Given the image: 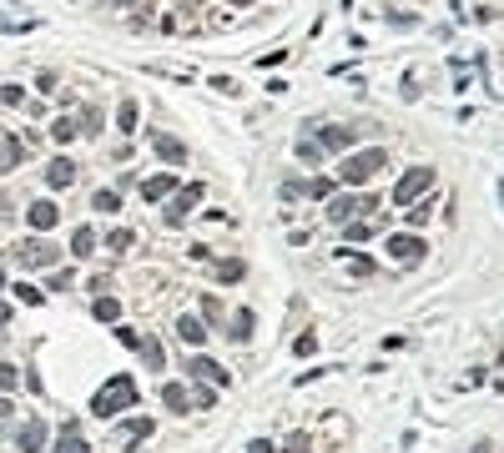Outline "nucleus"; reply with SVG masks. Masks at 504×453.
I'll return each mask as SVG.
<instances>
[{
	"instance_id": "obj_1",
	"label": "nucleus",
	"mask_w": 504,
	"mask_h": 453,
	"mask_svg": "<svg viewBox=\"0 0 504 453\" xmlns=\"http://www.w3.org/2000/svg\"><path fill=\"white\" fill-rule=\"evenodd\" d=\"M141 398H136V378L132 373H116L107 388H96V398H91V413L96 418H116L121 408H136Z\"/></svg>"
},
{
	"instance_id": "obj_2",
	"label": "nucleus",
	"mask_w": 504,
	"mask_h": 453,
	"mask_svg": "<svg viewBox=\"0 0 504 453\" xmlns=\"http://www.w3.org/2000/svg\"><path fill=\"white\" fill-rule=\"evenodd\" d=\"M384 161H388V151H384V146L353 151V157H343V166H338V182L359 186V182H368V177H373V171H384Z\"/></svg>"
},
{
	"instance_id": "obj_3",
	"label": "nucleus",
	"mask_w": 504,
	"mask_h": 453,
	"mask_svg": "<svg viewBox=\"0 0 504 453\" xmlns=\"http://www.w3.org/2000/svg\"><path fill=\"white\" fill-rule=\"evenodd\" d=\"M434 186V171L429 166H409L404 177H398V186H393V202L398 207H418V197Z\"/></svg>"
},
{
	"instance_id": "obj_4",
	"label": "nucleus",
	"mask_w": 504,
	"mask_h": 453,
	"mask_svg": "<svg viewBox=\"0 0 504 453\" xmlns=\"http://www.w3.org/2000/svg\"><path fill=\"white\" fill-rule=\"evenodd\" d=\"M56 257H61V247L51 242V237H31V242L15 247V262L20 267H46V262H56Z\"/></svg>"
},
{
	"instance_id": "obj_5",
	"label": "nucleus",
	"mask_w": 504,
	"mask_h": 453,
	"mask_svg": "<svg viewBox=\"0 0 504 453\" xmlns=\"http://www.w3.org/2000/svg\"><path fill=\"white\" fill-rule=\"evenodd\" d=\"M384 247H388L393 262H418V257H424V237H414V232H393Z\"/></svg>"
},
{
	"instance_id": "obj_6",
	"label": "nucleus",
	"mask_w": 504,
	"mask_h": 453,
	"mask_svg": "<svg viewBox=\"0 0 504 453\" xmlns=\"http://www.w3.org/2000/svg\"><path fill=\"white\" fill-rule=\"evenodd\" d=\"M187 373L202 378L207 388H217V393H222L227 383H233V378H227V368H222V363H212V358H187Z\"/></svg>"
},
{
	"instance_id": "obj_7",
	"label": "nucleus",
	"mask_w": 504,
	"mask_h": 453,
	"mask_svg": "<svg viewBox=\"0 0 504 453\" xmlns=\"http://www.w3.org/2000/svg\"><path fill=\"white\" fill-rule=\"evenodd\" d=\"M26 222H31V232H51V227L61 222V207H56L51 197H40V202L26 207Z\"/></svg>"
},
{
	"instance_id": "obj_8",
	"label": "nucleus",
	"mask_w": 504,
	"mask_h": 453,
	"mask_svg": "<svg viewBox=\"0 0 504 453\" xmlns=\"http://www.w3.org/2000/svg\"><path fill=\"white\" fill-rule=\"evenodd\" d=\"M202 197H207L202 186H177V202L166 207V227H182V217H187V212H192Z\"/></svg>"
},
{
	"instance_id": "obj_9",
	"label": "nucleus",
	"mask_w": 504,
	"mask_h": 453,
	"mask_svg": "<svg viewBox=\"0 0 504 453\" xmlns=\"http://www.w3.org/2000/svg\"><path fill=\"white\" fill-rule=\"evenodd\" d=\"M15 448L20 453H40V448H46V423L26 418V423H20V434H15Z\"/></svg>"
},
{
	"instance_id": "obj_10",
	"label": "nucleus",
	"mask_w": 504,
	"mask_h": 453,
	"mask_svg": "<svg viewBox=\"0 0 504 453\" xmlns=\"http://www.w3.org/2000/svg\"><path fill=\"white\" fill-rule=\"evenodd\" d=\"M353 141H359V126H323V132H318L323 151H348Z\"/></svg>"
},
{
	"instance_id": "obj_11",
	"label": "nucleus",
	"mask_w": 504,
	"mask_h": 453,
	"mask_svg": "<svg viewBox=\"0 0 504 453\" xmlns=\"http://www.w3.org/2000/svg\"><path fill=\"white\" fill-rule=\"evenodd\" d=\"M152 151H157L166 166H182V161H187V146H182L177 136H166V132H152Z\"/></svg>"
},
{
	"instance_id": "obj_12",
	"label": "nucleus",
	"mask_w": 504,
	"mask_h": 453,
	"mask_svg": "<svg viewBox=\"0 0 504 453\" xmlns=\"http://www.w3.org/2000/svg\"><path fill=\"white\" fill-rule=\"evenodd\" d=\"M26 161V146H20V136H6L0 132V171H10V166H20Z\"/></svg>"
},
{
	"instance_id": "obj_13",
	"label": "nucleus",
	"mask_w": 504,
	"mask_h": 453,
	"mask_svg": "<svg viewBox=\"0 0 504 453\" xmlns=\"http://www.w3.org/2000/svg\"><path fill=\"white\" fill-rule=\"evenodd\" d=\"M353 212H363V197H333V202H328V222H338V227H343Z\"/></svg>"
},
{
	"instance_id": "obj_14",
	"label": "nucleus",
	"mask_w": 504,
	"mask_h": 453,
	"mask_svg": "<svg viewBox=\"0 0 504 453\" xmlns=\"http://www.w3.org/2000/svg\"><path fill=\"white\" fill-rule=\"evenodd\" d=\"M162 403H166V413H187V408H192V393H187L182 383H166L162 388Z\"/></svg>"
},
{
	"instance_id": "obj_15",
	"label": "nucleus",
	"mask_w": 504,
	"mask_h": 453,
	"mask_svg": "<svg viewBox=\"0 0 504 453\" xmlns=\"http://www.w3.org/2000/svg\"><path fill=\"white\" fill-rule=\"evenodd\" d=\"M152 434H157V423H152V418H146V413H141V418H126V423L116 428V438H141V443H146V438H152Z\"/></svg>"
},
{
	"instance_id": "obj_16",
	"label": "nucleus",
	"mask_w": 504,
	"mask_h": 453,
	"mask_svg": "<svg viewBox=\"0 0 504 453\" xmlns=\"http://www.w3.org/2000/svg\"><path fill=\"white\" fill-rule=\"evenodd\" d=\"M136 353H141V363H146L152 373H162V368H166V358H162V342H157V337H141V342H136Z\"/></svg>"
},
{
	"instance_id": "obj_17",
	"label": "nucleus",
	"mask_w": 504,
	"mask_h": 453,
	"mask_svg": "<svg viewBox=\"0 0 504 453\" xmlns=\"http://www.w3.org/2000/svg\"><path fill=\"white\" fill-rule=\"evenodd\" d=\"M166 191H177V177H166V171H162V177H146V182H141V197H146V202L166 197Z\"/></svg>"
},
{
	"instance_id": "obj_18",
	"label": "nucleus",
	"mask_w": 504,
	"mask_h": 453,
	"mask_svg": "<svg viewBox=\"0 0 504 453\" xmlns=\"http://www.w3.org/2000/svg\"><path fill=\"white\" fill-rule=\"evenodd\" d=\"M46 182H51V186H71V182H76V161L56 157V161H51V171H46Z\"/></svg>"
},
{
	"instance_id": "obj_19",
	"label": "nucleus",
	"mask_w": 504,
	"mask_h": 453,
	"mask_svg": "<svg viewBox=\"0 0 504 453\" xmlns=\"http://www.w3.org/2000/svg\"><path fill=\"white\" fill-rule=\"evenodd\" d=\"M242 272H247L242 257H227V262H217V283H222V287H233V283H242Z\"/></svg>"
},
{
	"instance_id": "obj_20",
	"label": "nucleus",
	"mask_w": 504,
	"mask_h": 453,
	"mask_svg": "<svg viewBox=\"0 0 504 453\" xmlns=\"http://www.w3.org/2000/svg\"><path fill=\"white\" fill-rule=\"evenodd\" d=\"M252 328H258V322H252V312H247V308H237V312H233V322H227V333H233L237 342H247V337H252Z\"/></svg>"
},
{
	"instance_id": "obj_21",
	"label": "nucleus",
	"mask_w": 504,
	"mask_h": 453,
	"mask_svg": "<svg viewBox=\"0 0 504 453\" xmlns=\"http://www.w3.org/2000/svg\"><path fill=\"white\" fill-rule=\"evenodd\" d=\"M71 252H76V257H91V252H96V232H91V227H76V232H71Z\"/></svg>"
},
{
	"instance_id": "obj_22",
	"label": "nucleus",
	"mask_w": 504,
	"mask_h": 453,
	"mask_svg": "<svg viewBox=\"0 0 504 453\" xmlns=\"http://www.w3.org/2000/svg\"><path fill=\"white\" fill-rule=\"evenodd\" d=\"M338 262H343L348 272H359V277H373V272H378V267L368 262V257H359V252H343V247H338Z\"/></svg>"
},
{
	"instance_id": "obj_23",
	"label": "nucleus",
	"mask_w": 504,
	"mask_h": 453,
	"mask_svg": "<svg viewBox=\"0 0 504 453\" xmlns=\"http://www.w3.org/2000/svg\"><path fill=\"white\" fill-rule=\"evenodd\" d=\"M56 453H91V443L76 434V428H66V434L56 438Z\"/></svg>"
},
{
	"instance_id": "obj_24",
	"label": "nucleus",
	"mask_w": 504,
	"mask_h": 453,
	"mask_svg": "<svg viewBox=\"0 0 504 453\" xmlns=\"http://www.w3.org/2000/svg\"><path fill=\"white\" fill-rule=\"evenodd\" d=\"M177 333H182V342H192V348H197V342L207 337V328H202L197 317H177Z\"/></svg>"
},
{
	"instance_id": "obj_25",
	"label": "nucleus",
	"mask_w": 504,
	"mask_h": 453,
	"mask_svg": "<svg viewBox=\"0 0 504 453\" xmlns=\"http://www.w3.org/2000/svg\"><path fill=\"white\" fill-rule=\"evenodd\" d=\"M136 121H141L136 101H121V106H116V126H121V132H136Z\"/></svg>"
},
{
	"instance_id": "obj_26",
	"label": "nucleus",
	"mask_w": 504,
	"mask_h": 453,
	"mask_svg": "<svg viewBox=\"0 0 504 453\" xmlns=\"http://www.w3.org/2000/svg\"><path fill=\"white\" fill-rule=\"evenodd\" d=\"M121 317V302L107 292V297H96V322H116Z\"/></svg>"
},
{
	"instance_id": "obj_27",
	"label": "nucleus",
	"mask_w": 504,
	"mask_h": 453,
	"mask_svg": "<svg viewBox=\"0 0 504 453\" xmlns=\"http://www.w3.org/2000/svg\"><path fill=\"white\" fill-rule=\"evenodd\" d=\"M76 277H81V272H76V267H66V272L46 277V287H51V292H71V287H76Z\"/></svg>"
},
{
	"instance_id": "obj_28",
	"label": "nucleus",
	"mask_w": 504,
	"mask_h": 453,
	"mask_svg": "<svg viewBox=\"0 0 504 453\" xmlns=\"http://www.w3.org/2000/svg\"><path fill=\"white\" fill-rule=\"evenodd\" d=\"M132 237H136V232H126V227H111V232H107V247H111V252H126V247H132Z\"/></svg>"
},
{
	"instance_id": "obj_29",
	"label": "nucleus",
	"mask_w": 504,
	"mask_h": 453,
	"mask_svg": "<svg viewBox=\"0 0 504 453\" xmlns=\"http://www.w3.org/2000/svg\"><path fill=\"white\" fill-rule=\"evenodd\" d=\"M292 353H298V358H313V353H318V333H298V342H292Z\"/></svg>"
},
{
	"instance_id": "obj_30",
	"label": "nucleus",
	"mask_w": 504,
	"mask_h": 453,
	"mask_svg": "<svg viewBox=\"0 0 504 453\" xmlns=\"http://www.w3.org/2000/svg\"><path fill=\"white\" fill-rule=\"evenodd\" d=\"M298 157H303V166H318L323 161V146L318 141H298Z\"/></svg>"
},
{
	"instance_id": "obj_31",
	"label": "nucleus",
	"mask_w": 504,
	"mask_h": 453,
	"mask_svg": "<svg viewBox=\"0 0 504 453\" xmlns=\"http://www.w3.org/2000/svg\"><path fill=\"white\" fill-rule=\"evenodd\" d=\"M91 207H96V212H107V217H111V212L121 207V197H116V191H96V197H91Z\"/></svg>"
},
{
	"instance_id": "obj_32",
	"label": "nucleus",
	"mask_w": 504,
	"mask_h": 453,
	"mask_svg": "<svg viewBox=\"0 0 504 453\" xmlns=\"http://www.w3.org/2000/svg\"><path fill=\"white\" fill-rule=\"evenodd\" d=\"M15 383H20V368L15 363H0V393H10Z\"/></svg>"
},
{
	"instance_id": "obj_33",
	"label": "nucleus",
	"mask_w": 504,
	"mask_h": 453,
	"mask_svg": "<svg viewBox=\"0 0 504 453\" xmlns=\"http://www.w3.org/2000/svg\"><path fill=\"white\" fill-rule=\"evenodd\" d=\"M283 453H313V438H308V434H292V438L283 443Z\"/></svg>"
},
{
	"instance_id": "obj_34",
	"label": "nucleus",
	"mask_w": 504,
	"mask_h": 453,
	"mask_svg": "<svg viewBox=\"0 0 504 453\" xmlns=\"http://www.w3.org/2000/svg\"><path fill=\"white\" fill-rule=\"evenodd\" d=\"M51 136H56V141H71V136H81V132H76V121H66V116H61V121L51 126Z\"/></svg>"
},
{
	"instance_id": "obj_35",
	"label": "nucleus",
	"mask_w": 504,
	"mask_h": 453,
	"mask_svg": "<svg viewBox=\"0 0 504 453\" xmlns=\"http://www.w3.org/2000/svg\"><path fill=\"white\" fill-rule=\"evenodd\" d=\"M343 237H348V242H373V227H363V222H353V227H343Z\"/></svg>"
},
{
	"instance_id": "obj_36",
	"label": "nucleus",
	"mask_w": 504,
	"mask_h": 453,
	"mask_svg": "<svg viewBox=\"0 0 504 453\" xmlns=\"http://www.w3.org/2000/svg\"><path fill=\"white\" fill-rule=\"evenodd\" d=\"M15 297H20V302H31V308H36V302L46 297V292H40V287H31V283H15Z\"/></svg>"
},
{
	"instance_id": "obj_37",
	"label": "nucleus",
	"mask_w": 504,
	"mask_h": 453,
	"mask_svg": "<svg viewBox=\"0 0 504 453\" xmlns=\"http://www.w3.org/2000/svg\"><path fill=\"white\" fill-rule=\"evenodd\" d=\"M202 312L212 317V328H222V308H217V297H202Z\"/></svg>"
},
{
	"instance_id": "obj_38",
	"label": "nucleus",
	"mask_w": 504,
	"mask_h": 453,
	"mask_svg": "<svg viewBox=\"0 0 504 453\" xmlns=\"http://www.w3.org/2000/svg\"><path fill=\"white\" fill-rule=\"evenodd\" d=\"M328 191H333V182H328V177H318V182H308V197H328Z\"/></svg>"
},
{
	"instance_id": "obj_39",
	"label": "nucleus",
	"mask_w": 504,
	"mask_h": 453,
	"mask_svg": "<svg viewBox=\"0 0 504 453\" xmlns=\"http://www.w3.org/2000/svg\"><path fill=\"white\" fill-rule=\"evenodd\" d=\"M0 101H6V106H20V101H26V91H20V86H6V91H0Z\"/></svg>"
},
{
	"instance_id": "obj_40",
	"label": "nucleus",
	"mask_w": 504,
	"mask_h": 453,
	"mask_svg": "<svg viewBox=\"0 0 504 453\" xmlns=\"http://www.w3.org/2000/svg\"><path fill=\"white\" fill-rule=\"evenodd\" d=\"M192 403H202V408H207V403H217V388H197Z\"/></svg>"
},
{
	"instance_id": "obj_41",
	"label": "nucleus",
	"mask_w": 504,
	"mask_h": 453,
	"mask_svg": "<svg viewBox=\"0 0 504 453\" xmlns=\"http://www.w3.org/2000/svg\"><path fill=\"white\" fill-rule=\"evenodd\" d=\"M247 453H272V443H267V438H252V448H247Z\"/></svg>"
},
{
	"instance_id": "obj_42",
	"label": "nucleus",
	"mask_w": 504,
	"mask_h": 453,
	"mask_svg": "<svg viewBox=\"0 0 504 453\" xmlns=\"http://www.w3.org/2000/svg\"><path fill=\"white\" fill-rule=\"evenodd\" d=\"M10 408H15V403H10V398H0V418H6V413H10Z\"/></svg>"
},
{
	"instance_id": "obj_43",
	"label": "nucleus",
	"mask_w": 504,
	"mask_h": 453,
	"mask_svg": "<svg viewBox=\"0 0 504 453\" xmlns=\"http://www.w3.org/2000/svg\"><path fill=\"white\" fill-rule=\"evenodd\" d=\"M0 322H10V308H6V302H0Z\"/></svg>"
},
{
	"instance_id": "obj_44",
	"label": "nucleus",
	"mask_w": 504,
	"mask_h": 453,
	"mask_svg": "<svg viewBox=\"0 0 504 453\" xmlns=\"http://www.w3.org/2000/svg\"><path fill=\"white\" fill-rule=\"evenodd\" d=\"M233 6H252V0H233Z\"/></svg>"
},
{
	"instance_id": "obj_45",
	"label": "nucleus",
	"mask_w": 504,
	"mask_h": 453,
	"mask_svg": "<svg viewBox=\"0 0 504 453\" xmlns=\"http://www.w3.org/2000/svg\"><path fill=\"white\" fill-rule=\"evenodd\" d=\"M0 287H6V272H0Z\"/></svg>"
}]
</instances>
